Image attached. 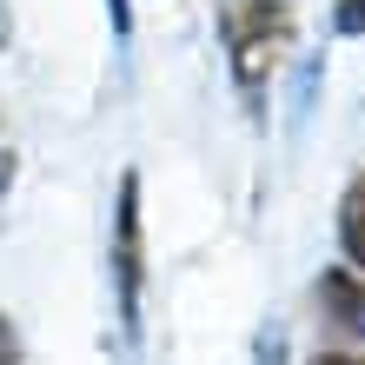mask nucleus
Segmentation results:
<instances>
[{"mask_svg":"<svg viewBox=\"0 0 365 365\" xmlns=\"http://www.w3.org/2000/svg\"><path fill=\"white\" fill-rule=\"evenodd\" d=\"M0 365H20V339H14V326H7V312H0Z\"/></svg>","mask_w":365,"mask_h":365,"instance_id":"obj_5","label":"nucleus"},{"mask_svg":"<svg viewBox=\"0 0 365 365\" xmlns=\"http://www.w3.org/2000/svg\"><path fill=\"white\" fill-rule=\"evenodd\" d=\"M0 40H7V14H0Z\"/></svg>","mask_w":365,"mask_h":365,"instance_id":"obj_9","label":"nucleus"},{"mask_svg":"<svg viewBox=\"0 0 365 365\" xmlns=\"http://www.w3.org/2000/svg\"><path fill=\"white\" fill-rule=\"evenodd\" d=\"M113 299H120V332H140V299H146V220H140V173L126 166L113 192Z\"/></svg>","mask_w":365,"mask_h":365,"instance_id":"obj_2","label":"nucleus"},{"mask_svg":"<svg viewBox=\"0 0 365 365\" xmlns=\"http://www.w3.org/2000/svg\"><path fill=\"white\" fill-rule=\"evenodd\" d=\"M14 186V146H7V133H0V192Z\"/></svg>","mask_w":365,"mask_h":365,"instance_id":"obj_7","label":"nucleus"},{"mask_svg":"<svg viewBox=\"0 0 365 365\" xmlns=\"http://www.w3.org/2000/svg\"><path fill=\"white\" fill-rule=\"evenodd\" d=\"M332 27L339 34H365V0H339V7H332Z\"/></svg>","mask_w":365,"mask_h":365,"instance_id":"obj_4","label":"nucleus"},{"mask_svg":"<svg viewBox=\"0 0 365 365\" xmlns=\"http://www.w3.org/2000/svg\"><path fill=\"white\" fill-rule=\"evenodd\" d=\"M339 246H346V259L365 272V173L346 186V200H339Z\"/></svg>","mask_w":365,"mask_h":365,"instance_id":"obj_3","label":"nucleus"},{"mask_svg":"<svg viewBox=\"0 0 365 365\" xmlns=\"http://www.w3.org/2000/svg\"><path fill=\"white\" fill-rule=\"evenodd\" d=\"M312 365H365V359H352V352H319Z\"/></svg>","mask_w":365,"mask_h":365,"instance_id":"obj_8","label":"nucleus"},{"mask_svg":"<svg viewBox=\"0 0 365 365\" xmlns=\"http://www.w3.org/2000/svg\"><path fill=\"white\" fill-rule=\"evenodd\" d=\"M212 27H220V53L240 100L259 113L272 73L286 67L292 40H299V14L292 0H212Z\"/></svg>","mask_w":365,"mask_h":365,"instance_id":"obj_1","label":"nucleus"},{"mask_svg":"<svg viewBox=\"0 0 365 365\" xmlns=\"http://www.w3.org/2000/svg\"><path fill=\"white\" fill-rule=\"evenodd\" d=\"M259 365H286V339H279V332H272L266 346H259Z\"/></svg>","mask_w":365,"mask_h":365,"instance_id":"obj_6","label":"nucleus"}]
</instances>
